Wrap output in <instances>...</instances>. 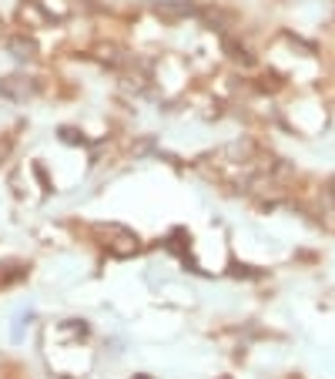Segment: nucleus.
Returning a JSON list of instances; mask_svg holds the SVG:
<instances>
[{
  "mask_svg": "<svg viewBox=\"0 0 335 379\" xmlns=\"http://www.w3.org/2000/svg\"><path fill=\"white\" fill-rule=\"evenodd\" d=\"M34 87H37V85H27L24 77H7V81H0V94H7V98L24 101L27 94H34Z\"/></svg>",
  "mask_w": 335,
  "mask_h": 379,
  "instance_id": "nucleus-1",
  "label": "nucleus"
},
{
  "mask_svg": "<svg viewBox=\"0 0 335 379\" xmlns=\"http://www.w3.org/2000/svg\"><path fill=\"white\" fill-rule=\"evenodd\" d=\"M158 14L175 20V17H182V14H191V4H168V0H161L158 4Z\"/></svg>",
  "mask_w": 335,
  "mask_h": 379,
  "instance_id": "nucleus-2",
  "label": "nucleus"
},
{
  "mask_svg": "<svg viewBox=\"0 0 335 379\" xmlns=\"http://www.w3.org/2000/svg\"><path fill=\"white\" fill-rule=\"evenodd\" d=\"M11 51L17 57H34V41H24V37H14L11 41Z\"/></svg>",
  "mask_w": 335,
  "mask_h": 379,
  "instance_id": "nucleus-3",
  "label": "nucleus"
},
{
  "mask_svg": "<svg viewBox=\"0 0 335 379\" xmlns=\"http://www.w3.org/2000/svg\"><path fill=\"white\" fill-rule=\"evenodd\" d=\"M225 51L235 57V61H241V64H251V57H248V51H245V47H238V44H232V41H225Z\"/></svg>",
  "mask_w": 335,
  "mask_h": 379,
  "instance_id": "nucleus-4",
  "label": "nucleus"
},
{
  "mask_svg": "<svg viewBox=\"0 0 335 379\" xmlns=\"http://www.w3.org/2000/svg\"><path fill=\"white\" fill-rule=\"evenodd\" d=\"M61 138L68 141V144H77V141L84 144V138H77V131H70V128H64V131H61Z\"/></svg>",
  "mask_w": 335,
  "mask_h": 379,
  "instance_id": "nucleus-5",
  "label": "nucleus"
}]
</instances>
